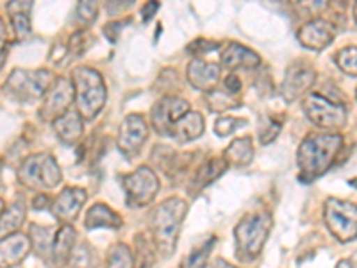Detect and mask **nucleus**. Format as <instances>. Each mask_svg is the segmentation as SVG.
Returning <instances> with one entry per match:
<instances>
[{"label": "nucleus", "mask_w": 357, "mask_h": 268, "mask_svg": "<svg viewBox=\"0 0 357 268\" xmlns=\"http://www.w3.org/2000/svg\"><path fill=\"white\" fill-rule=\"evenodd\" d=\"M215 238H209V241L202 244L200 247L193 248L190 252V256L183 261L181 268H206L207 267V258L211 254L213 245H215Z\"/></svg>", "instance_id": "obj_32"}, {"label": "nucleus", "mask_w": 357, "mask_h": 268, "mask_svg": "<svg viewBox=\"0 0 357 268\" xmlns=\"http://www.w3.org/2000/svg\"><path fill=\"white\" fill-rule=\"evenodd\" d=\"M72 102H75V94H73V84L65 77H57L52 88L47 91L41 106L40 114L43 120H57L59 117L70 111Z\"/></svg>", "instance_id": "obj_12"}, {"label": "nucleus", "mask_w": 357, "mask_h": 268, "mask_svg": "<svg viewBox=\"0 0 357 268\" xmlns=\"http://www.w3.org/2000/svg\"><path fill=\"white\" fill-rule=\"evenodd\" d=\"M272 229V216L268 213L247 215L234 229L236 254L243 261H254L261 254L264 241Z\"/></svg>", "instance_id": "obj_4"}, {"label": "nucleus", "mask_w": 357, "mask_h": 268, "mask_svg": "<svg viewBox=\"0 0 357 268\" xmlns=\"http://www.w3.org/2000/svg\"><path fill=\"white\" fill-rule=\"evenodd\" d=\"M280 129H282V122H280V120H273V118H268L266 126L261 127V131H259V142L263 143V145L272 143L273 140L279 136Z\"/></svg>", "instance_id": "obj_36"}, {"label": "nucleus", "mask_w": 357, "mask_h": 268, "mask_svg": "<svg viewBox=\"0 0 357 268\" xmlns=\"http://www.w3.org/2000/svg\"><path fill=\"white\" fill-rule=\"evenodd\" d=\"M6 211V206H4V200L0 199V216H2V213Z\"/></svg>", "instance_id": "obj_46"}, {"label": "nucleus", "mask_w": 357, "mask_h": 268, "mask_svg": "<svg viewBox=\"0 0 357 268\" xmlns=\"http://www.w3.org/2000/svg\"><path fill=\"white\" fill-rule=\"evenodd\" d=\"M191 111L190 102L178 97H165L152 110V127L161 136H172L175 124Z\"/></svg>", "instance_id": "obj_11"}, {"label": "nucleus", "mask_w": 357, "mask_h": 268, "mask_svg": "<svg viewBox=\"0 0 357 268\" xmlns=\"http://www.w3.org/2000/svg\"><path fill=\"white\" fill-rule=\"evenodd\" d=\"M33 207H34V209H38V211L49 209V207H50V199L47 195H43V193H40V195L34 197Z\"/></svg>", "instance_id": "obj_42"}, {"label": "nucleus", "mask_w": 357, "mask_h": 268, "mask_svg": "<svg viewBox=\"0 0 357 268\" xmlns=\"http://www.w3.org/2000/svg\"><path fill=\"white\" fill-rule=\"evenodd\" d=\"M33 9V2H9L8 13L11 18L13 31L17 34V40H25L31 36V20H29V11Z\"/></svg>", "instance_id": "obj_24"}, {"label": "nucleus", "mask_w": 357, "mask_h": 268, "mask_svg": "<svg viewBox=\"0 0 357 268\" xmlns=\"http://www.w3.org/2000/svg\"><path fill=\"white\" fill-rule=\"evenodd\" d=\"M317 81V72L305 63H295L286 72L284 82L280 88V95L286 102H293L296 98L304 97L307 89Z\"/></svg>", "instance_id": "obj_13"}, {"label": "nucleus", "mask_w": 357, "mask_h": 268, "mask_svg": "<svg viewBox=\"0 0 357 268\" xmlns=\"http://www.w3.org/2000/svg\"><path fill=\"white\" fill-rule=\"evenodd\" d=\"M97 13L98 6L95 4V2H89V0H84V2H81V4L77 6V17L84 25L93 24V22L97 20Z\"/></svg>", "instance_id": "obj_37"}, {"label": "nucleus", "mask_w": 357, "mask_h": 268, "mask_svg": "<svg viewBox=\"0 0 357 268\" xmlns=\"http://www.w3.org/2000/svg\"><path fill=\"white\" fill-rule=\"evenodd\" d=\"M31 245L36 248V252L41 258H49L52 254V234H50V229L41 228V225H31Z\"/></svg>", "instance_id": "obj_28"}, {"label": "nucleus", "mask_w": 357, "mask_h": 268, "mask_svg": "<svg viewBox=\"0 0 357 268\" xmlns=\"http://www.w3.org/2000/svg\"><path fill=\"white\" fill-rule=\"evenodd\" d=\"M56 82L54 73L49 70H15L4 84V91L18 102H31L47 95Z\"/></svg>", "instance_id": "obj_6"}, {"label": "nucleus", "mask_w": 357, "mask_h": 268, "mask_svg": "<svg viewBox=\"0 0 357 268\" xmlns=\"http://www.w3.org/2000/svg\"><path fill=\"white\" fill-rule=\"evenodd\" d=\"M356 97H357V89H356Z\"/></svg>", "instance_id": "obj_48"}, {"label": "nucleus", "mask_w": 357, "mask_h": 268, "mask_svg": "<svg viewBox=\"0 0 357 268\" xmlns=\"http://www.w3.org/2000/svg\"><path fill=\"white\" fill-rule=\"evenodd\" d=\"M188 206L184 200L172 197L159 204L152 213V240L159 254L165 258L172 256L178 238V229L186 216Z\"/></svg>", "instance_id": "obj_2"}, {"label": "nucleus", "mask_w": 357, "mask_h": 268, "mask_svg": "<svg viewBox=\"0 0 357 268\" xmlns=\"http://www.w3.org/2000/svg\"><path fill=\"white\" fill-rule=\"evenodd\" d=\"M25 211H27L25 204L22 200H17L2 213V216H0V240L9 234H15L20 229L25 220Z\"/></svg>", "instance_id": "obj_26"}, {"label": "nucleus", "mask_w": 357, "mask_h": 268, "mask_svg": "<svg viewBox=\"0 0 357 268\" xmlns=\"http://www.w3.org/2000/svg\"><path fill=\"white\" fill-rule=\"evenodd\" d=\"M70 268H97V254L88 244H77L70 256Z\"/></svg>", "instance_id": "obj_30"}, {"label": "nucleus", "mask_w": 357, "mask_h": 268, "mask_svg": "<svg viewBox=\"0 0 357 268\" xmlns=\"http://www.w3.org/2000/svg\"><path fill=\"white\" fill-rule=\"evenodd\" d=\"M247 120L245 118H234V117H222L216 120L215 124V131L218 136H222V138H225V136H229V134L234 133L236 129H240V127H245L247 126Z\"/></svg>", "instance_id": "obj_35"}, {"label": "nucleus", "mask_w": 357, "mask_h": 268, "mask_svg": "<svg viewBox=\"0 0 357 268\" xmlns=\"http://www.w3.org/2000/svg\"><path fill=\"white\" fill-rule=\"evenodd\" d=\"M354 17H356V20H357V4L354 6Z\"/></svg>", "instance_id": "obj_47"}, {"label": "nucleus", "mask_w": 357, "mask_h": 268, "mask_svg": "<svg viewBox=\"0 0 357 268\" xmlns=\"http://www.w3.org/2000/svg\"><path fill=\"white\" fill-rule=\"evenodd\" d=\"M159 9V4L158 2H146L145 6H143V9H142V17H143V20H149V18H152L154 17V13L158 11Z\"/></svg>", "instance_id": "obj_43"}, {"label": "nucleus", "mask_w": 357, "mask_h": 268, "mask_svg": "<svg viewBox=\"0 0 357 268\" xmlns=\"http://www.w3.org/2000/svg\"><path fill=\"white\" fill-rule=\"evenodd\" d=\"M298 41L304 45L309 50H324L327 49L336 38V25L324 18H317V20L307 22L302 25L298 34H296Z\"/></svg>", "instance_id": "obj_14"}, {"label": "nucleus", "mask_w": 357, "mask_h": 268, "mask_svg": "<svg viewBox=\"0 0 357 268\" xmlns=\"http://www.w3.org/2000/svg\"><path fill=\"white\" fill-rule=\"evenodd\" d=\"M336 268H354V267H352V263H350V261L341 260L340 263H337V267H336Z\"/></svg>", "instance_id": "obj_45"}, {"label": "nucleus", "mask_w": 357, "mask_h": 268, "mask_svg": "<svg viewBox=\"0 0 357 268\" xmlns=\"http://www.w3.org/2000/svg\"><path fill=\"white\" fill-rule=\"evenodd\" d=\"M136 241V260H134V268H151L154 265V252L155 245L152 244V234L149 238V234L142 232L134 238Z\"/></svg>", "instance_id": "obj_27"}, {"label": "nucleus", "mask_w": 357, "mask_h": 268, "mask_svg": "<svg viewBox=\"0 0 357 268\" xmlns=\"http://www.w3.org/2000/svg\"><path fill=\"white\" fill-rule=\"evenodd\" d=\"M336 63L349 75L357 77V47H345L336 54Z\"/></svg>", "instance_id": "obj_34"}, {"label": "nucleus", "mask_w": 357, "mask_h": 268, "mask_svg": "<svg viewBox=\"0 0 357 268\" xmlns=\"http://www.w3.org/2000/svg\"><path fill=\"white\" fill-rule=\"evenodd\" d=\"M86 229H98V228H107V229H120L122 228V218L116 211H113L106 204H95L88 211L84 220Z\"/></svg>", "instance_id": "obj_23"}, {"label": "nucleus", "mask_w": 357, "mask_h": 268, "mask_svg": "<svg viewBox=\"0 0 357 268\" xmlns=\"http://www.w3.org/2000/svg\"><path fill=\"white\" fill-rule=\"evenodd\" d=\"M127 204L130 207H143L154 202L159 191V179L149 167H139L122 177Z\"/></svg>", "instance_id": "obj_9"}, {"label": "nucleus", "mask_w": 357, "mask_h": 268, "mask_svg": "<svg viewBox=\"0 0 357 268\" xmlns=\"http://www.w3.org/2000/svg\"><path fill=\"white\" fill-rule=\"evenodd\" d=\"M302 110L314 126L327 131H340L347 124V110L343 104L311 94L302 102Z\"/></svg>", "instance_id": "obj_7"}, {"label": "nucleus", "mask_w": 357, "mask_h": 268, "mask_svg": "<svg viewBox=\"0 0 357 268\" xmlns=\"http://www.w3.org/2000/svg\"><path fill=\"white\" fill-rule=\"evenodd\" d=\"M91 43H93L91 34H89L86 29H82V31H77V33H73L72 36H70L68 45H66V52H68L70 56L75 57L82 56V54L91 47Z\"/></svg>", "instance_id": "obj_33"}, {"label": "nucleus", "mask_w": 357, "mask_h": 268, "mask_svg": "<svg viewBox=\"0 0 357 268\" xmlns=\"http://www.w3.org/2000/svg\"><path fill=\"white\" fill-rule=\"evenodd\" d=\"M218 47H220V43H216V41L197 40V41H193V43L190 45V52L200 56V54H206V52H211V50H216Z\"/></svg>", "instance_id": "obj_38"}, {"label": "nucleus", "mask_w": 357, "mask_h": 268, "mask_svg": "<svg viewBox=\"0 0 357 268\" xmlns=\"http://www.w3.org/2000/svg\"><path fill=\"white\" fill-rule=\"evenodd\" d=\"M222 65L227 68H256L259 66L261 57L254 50L241 43H229L222 52Z\"/></svg>", "instance_id": "obj_19"}, {"label": "nucleus", "mask_w": 357, "mask_h": 268, "mask_svg": "<svg viewBox=\"0 0 357 268\" xmlns=\"http://www.w3.org/2000/svg\"><path fill=\"white\" fill-rule=\"evenodd\" d=\"M206 104L209 106V110L216 111V113L234 110V107L240 106V102L236 100L234 95L227 94L225 89H213V91H209L206 97Z\"/></svg>", "instance_id": "obj_29"}, {"label": "nucleus", "mask_w": 357, "mask_h": 268, "mask_svg": "<svg viewBox=\"0 0 357 268\" xmlns=\"http://www.w3.org/2000/svg\"><path fill=\"white\" fill-rule=\"evenodd\" d=\"M229 163L223 158H211L206 159V161L193 172V177H191L190 183V193L191 195H197L199 191H202L207 184H211L213 181L220 177L223 172L227 170Z\"/></svg>", "instance_id": "obj_18"}, {"label": "nucleus", "mask_w": 357, "mask_h": 268, "mask_svg": "<svg viewBox=\"0 0 357 268\" xmlns=\"http://www.w3.org/2000/svg\"><path fill=\"white\" fill-rule=\"evenodd\" d=\"M75 231L70 223H65L59 231L54 236V245H52V260L57 267H63L70 261L72 251L75 247Z\"/></svg>", "instance_id": "obj_22"}, {"label": "nucleus", "mask_w": 357, "mask_h": 268, "mask_svg": "<svg viewBox=\"0 0 357 268\" xmlns=\"http://www.w3.org/2000/svg\"><path fill=\"white\" fill-rule=\"evenodd\" d=\"M106 268H134L132 252L127 245L116 244L109 248Z\"/></svg>", "instance_id": "obj_31"}, {"label": "nucleus", "mask_w": 357, "mask_h": 268, "mask_svg": "<svg viewBox=\"0 0 357 268\" xmlns=\"http://www.w3.org/2000/svg\"><path fill=\"white\" fill-rule=\"evenodd\" d=\"M18 181L31 190H52L59 186L63 174L56 159L47 152L29 156L18 168Z\"/></svg>", "instance_id": "obj_5"}, {"label": "nucleus", "mask_w": 357, "mask_h": 268, "mask_svg": "<svg viewBox=\"0 0 357 268\" xmlns=\"http://www.w3.org/2000/svg\"><path fill=\"white\" fill-rule=\"evenodd\" d=\"M223 89H225L227 94L234 95V97H236V94H240V91H241L240 77H238L236 73H229L227 77L223 79Z\"/></svg>", "instance_id": "obj_39"}, {"label": "nucleus", "mask_w": 357, "mask_h": 268, "mask_svg": "<svg viewBox=\"0 0 357 268\" xmlns=\"http://www.w3.org/2000/svg\"><path fill=\"white\" fill-rule=\"evenodd\" d=\"M86 199H88V195H86V191L82 190V188H75V186L65 188V190L57 195L56 202L52 204L54 216L65 223L77 220Z\"/></svg>", "instance_id": "obj_15"}, {"label": "nucleus", "mask_w": 357, "mask_h": 268, "mask_svg": "<svg viewBox=\"0 0 357 268\" xmlns=\"http://www.w3.org/2000/svg\"><path fill=\"white\" fill-rule=\"evenodd\" d=\"M6 56H8V34H6L4 22L0 18V68L4 66Z\"/></svg>", "instance_id": "obj_40"}, {"label": "nucleus", "mask_w": 357, "mask_h": 268, "mask_svg": "<svg viewBox=\"0 0 357 268\" xmlns=\"http://www.w3.org/2000/svg\"><path fill=\"white\" fill-rule=\"evenodd\" d=\"M252 158H254V147H252L250 136L236 138L223 152V159L234 167H245L252 161Z\"/></svg>", "instance_id": "obj_25"}, {"label": "nucleus", "mask_w": 357, "mask_h": 268, "mask_svg": "<svg viewBox=\"0 0 357 268\" xmlns=\"http://www.w3.org/2000/svg\"><path fill=\"white\" fill-rule=\"evenodd\" d=\"M204 133V118L202 114L197 113V111H190L186 117H183L174 126L172 131V138H175L177 142L186 143L193 142V140L200 138Z\"/></svg>", "instance_id": "obj_21"}, {"label": "nucleus", "mask_w": 357, "mask_h": 268, "mask_svg": "<svg viewBox=\"0 0 357 268\" xmlns=\"http://www.w3.org/2000/svg\"><path fill=\"white\" fill-rule=\"evenodd\" d=\"M149 138V126L142 114H127L118 131V149L126 158L138 156Z\"/></svg>", "instance_id": "obj_10"}, {"label": "nucleus", "mask_w": 357, "mask_h": 268, "mask_svg": "<svg viewBox=\"0 0 357 268\" xmlns=\"http://www.w3.org/2000/svg\"><path fill=\"white\" fill-rule=\"evenodd\" d=\"M325 223L341 244L357 238V206L340 199H329L325 204Z\"/></svg>", "instance_id": "obj_8"}, {"label": "nucleus", "mask_w": 357, "mask_h": 268, "mask_svg": "<svg viewBox=\"0 0 357 268\" xmlns=\"http://www.w3.org/2000/svg\"><path fill=\"white\" fill-rule=\"evenodd\" d=\"M341 147H343V138L340 134H307L296 152V161L301 167L302 179L312 181V179L324 175L334 165Z\"/></svg>", "instance_id": "obj_1"}, {"label": "nucleus", "mask_w": 357, "mask_h": 268, "mask_svg": "<svg viewBox=\"0 0 357 268\" xmlns=\"http://www.w3.org/2000/svg\"><path fill=\"white\" fill-rule=\"evenodd\" d=\"M54 131L61 138V142H65L66 145H75L79 142V138L82 136V131H84V122H82V117L77 111H66L63 117H59L57 120L52 122Z\"/></svg>", "instance_id": "obj_20"}, {"label": "nucleus", "mask_w": 357, "mask_h": 268, "mask_svg": "<svg viewBox=\"0 0 357 268\" xmlns=\"http://www.w3.org/2000/svg\"><path fill=\"white\" fill-rule=\"evenodd\" d=\"M72 84L77 113L84 120H93L102 111L107 98V89L102 75L89 66H79L72 73Z\"/></svg>", "instance_id": "obj_3"}, {"label": "nucleus", "mask_w": 357, "mask_h": 268, "mask_svg": "<svg viewBox=\"0 0 357 268\" xmlns=\"http://www.w3.org/2000/svg\"><path fill=\"white\" fill-rule=\"evenodd\" d=\"M222 79V68L216 63L202 61V59H191L188 65V81L193 88L200 91H213Z\"/></svg>", "instance_id": "obj_16"}, {"label": "nucleus", "mask_w": 357, "mask_h": 268, "mask_svg": "<svg viewBox=\"0 0 357 268\" xmlns=\"http://www.w3.org/2000/svg\"><path fill=\"white\" fill-rule=\"evenodd\" d=\"M127 22H120V20H116V22H109V24L106 25V27H104V34H106L107 38H109L111 41H116V38H118V34H120V31H122L123 29V25H126Z\"/></svg>", "instance_id": "obj_41"}, {"label": "nucleus", "mask_w": 357, "mask_h": 268, "mask_svg": "<svg viewBox=\"0 0 357 268\" xmlns=\"http://www.w3.org/2000/svg\"><path fill=\"white\" fill-rule=\"evenodd\" d=\"M209 268H238V267H234V265L227 263V261L222 260V258H220V260L213 261V263L209 265Z\"/></svg>", "instance_id": "obj_44"}, {"label": "nucleus", "mask_w": 357, "mask_h": 268, "mask_svg": "<svg viewBox=\"0 0 357 268\" xmlns=\"http://www.w3.org/2000/svg\"><path fill=\"white\" fill-rule=\"evenodd\" d=\"M31 251L29 236L15 232L0 240V268H15L27 258Z\"/></svg>", "instance_id": "obj_17"}]
</instances>
